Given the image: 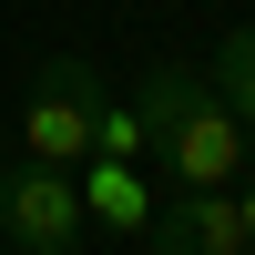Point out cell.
<instances>
[{
  "mask_svg": "<svg viewBox=\"0 0 255 255\" xmlns=\"http://www.w3.org/2000/svg\"><path fill=\"white\" fill-rule=\"evenodd\" d=\"M0 235L20 255H82L92 215H82L72 163H10V174H0Z\"/></svg>",
  "mask_w": 255,
  "mask_h": 255,
  "instance_id": "obj_2",
  "label": "cell"
},
{
  "mask_svg": "<svg viewBox=\"0 0 255 255\" xmlns=\"http://www.w3.org/2000/svg\"><path fill=\"white\" fill-rule=\"evenodd\" d=\"M72 184H82V215H92V225L143 235V215H153V184H143V163H133V153H82V163H72Z\"/></svg>",
  "mask_w": 255,
  "mask_h": 255,
  "instance_id": "obj_5",
  "label": "cell"
},
{
  "mask_svg": "<svg viewBox=\"0 0 255 255\" xmlns=\"http://www.w3.org/2000/svg\"><path fill=\"white\" fill-rule=\"evenodd\" d=\"M245 215H235V184H184L174 204L143 215V255H245Z\"/></svg>",
  "mask_w": 255,
  "mask_h": 255,
  "instance_id": "obj_3",
  "label": "cell"
},
{
  "mask_svg": "<svg viewBox=\"0 0 255 255\" xmlns=\"http://www.w3.org/2000/svg\"><path fill=\"white\" fill-rule=\"evenodd\" d=\"M245 163H255V123H245Z\"/></svg>",
  "mask_w": 255,
  "mask_h": 255,
  "instance_id": "obj_9",
  "label": "cell"
},
{
  "mask_svg": "<svg viewBox=\"0 0 255 255\" xmlns=\"http://www.w3.org/2000/svg\"><path fill=\"white\" fill-rule=\"evenodd\" d=\"M163 163H174V184H235L245 174V113L204 82L194 102H184V123L163 133Z\"/></svg>",
  "mask_w": 255,
  "mask_h": 255,
  "instance_id": "obj_4",
  "label": "cell"
},
{
  "mask_svg": "<svg viewBox=\"0 0 255 255\" xmlns=\"http://www.w3.org/2000/svg\"><path fill=\"white\" fill-rule=\"evenodd\" d=\"M0 174H10V133H0Z\"/></svg>",
  "mask_w": 255,
  "mask_h": 255,
  "instance_id": "obj_8",
  "label": "cell"
},
{
  "mask_svg": "<svg viewBox=\"0 0 255 255\" xmlns=\"http://www.w3.org/2000/svg\"><path fill=\"white\" fill-rule=\"evenodd\" d=\"M102 102H113V92H102L92 61H82V51H51L31 72V102H20V153H31V163H82Z\"/></svg>",
  "mask_w": 255,
  "mask_h": 255,
  "instance_id": "obj_1",
  "label": "cell"
},
{
  "mask_svg": "<svg viewBox=\"0 0 255 255\" xmlns=\"http://www.w3.org/2000/svg\"><path fill=\"white\" fill-rule=\"evenodd\" d=\"M215 92H225V102L255 123V20H235V31L215 41Z\"/></svg>",
  "mask_w": 255,
  "mask_h": 255,
  "instance_id": "obj_6",
  "label": "cell"
},
{
  "mask_svg": "<svg viewBox=\"0 0 255 255\" xmlns=\"http://www.w3.org/2000/svg\"><path fill=\"white\" fill-rule=\"evenodd\" d=\"M235 215H245V235H255V184H245V194H235Z\"/></svg>",
  "mask_w": 255,
  "mask_h": 255,
  "instance_id": "obj_7",
  "label": "cell"
},
{
  "mask_svg": "<svg viewBox=\"0 0 255 255\" xmlns=\"http://www.w3.org/2000/svg\"><path fill=\"white\" fill-rule=\"evenodd\" d=\"M245 255H255V245H245Z\"/></svg>",
  "mask_w": 255,
  "mask_h": 255,
  "instance_id": "obj_10",
  "label": "cell"
}]
</instances>
